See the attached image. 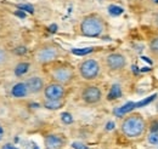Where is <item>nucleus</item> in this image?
Segmentation results:
<instances>
[{
    "instance_id": "nucleus-1",
    "label": "nucleus",
    "mask_w": 158,
    "mask_h": 149,
    "mask_svg": "<svg viewBox=\"0 0 158 149\" xmlns=\"http://www.w3.org/2000/svg\"><path fill=\"white\" fill-rule=\"evenodd\" d=\"M105 22L103 19L96 16V15H90L81 21L80 23V32L83 35L90 38L99 37L105 30Z\"/></svg>"
},
{
    "instance_id": "nucleus-2",
    "label": "nucleus",
    "mask_w": 158,
    "mask_h": 149,
    "mask_svg": "<svg viewBox=\"0 0 158 149\" xmlns=\"http://www.w3.org/2000/svg\"><path fill=\"white\" fill-rule=\"evenodd\" d=\"M122 131L129 138L139 137L145 131V120L138 114L130 115L122 123Z\"/></svg>"
},
{
    "instance_id": "nucleus-3",
    "label": "nucleus",
    "mask_w": 158,
    "mask_h": 149,
    "mask_svg": "<svg viewBox=\"0 0 158 149\" xmlns=\"http://www.w3.org/2000/svg\"><path fill=\"white\" fill-rule=\"evenodd\" d=\"M79 73L85 80H94L100 74V64L95 59H85L79 66Z\"/></svg>"
},
{
    "instance_id": "nucleus-4",
    "label": "nucleus",
    "mask_w": 158,
    "mask_h": 149,
    "mask_svg": "<svg viewBox=\"0 0 158 149\" xmlns=\"http://www.w3.org/2000/svg\"><path fill=\"white\" fill-rule=\"evenodd\" d=\"M59 49H56L54 46H44L37 51L35 59L39 63H50V62L55 61L59 57Z\"/></svg>"
},
{
    "instance_id": "nucleus-5",
    "label": "nucleus",
    "mask_w": 158,
    "mask_h": 149,
    "mask_svg": "<svg viewBox=\"0 0 158 149\" xmlns=\"http://www.w3.org/2000/svg\"><path fill=\"white\" fill-rule=\"evenodd\" d=\"M44 95L48 101H61L64 96V87L59 83L49 84L44 87Z\"/></svg>"
},
{
    "instance_id": "nucleus-6",
    "label": "nucleus",
    "mask_w": 158,
    "mask_h": 149,
    "mask_svg": "<svg viewBox=\"0 0 158 149\" xmlns=\"http://www.w3.org/2000/svg\"><path fill=\"white\" fill-rule=\"evenodd\" d=\"M51 76L56 83H59L61 85H64V84H68L72 81L73 70L68 67H59L51 72Z\"/></svg>"
},
{
    "instance_id": "nucleus-7",
    "label": "nucleus",
    "mask_w": 158,
    "mask_h": 149,
    "mask_svg": "<svg viewBox=\"0 0 158 149\" xmlns=\"http://www.w3.org/2000/svg\"><path fill=\"white\" fill-rule=\"evenodd\" d=\"M102 97V93H101V90L96 86H88L83 90L81 92V98L85 103L88 104H95L98 103Z\"/></svg>"
},
{
    "instance_id": "nucleus-8",
    "label": "nucleus",
    "mask_w": 158,
    "mask_h": 149,
    "mask_svg": "<svg viewBox=\"0 0 158 149\" xmlns=\"http://www.w3.org/2000/svg\"><path fill=\"white\" fill-rule=\"evenodd\" d=\"M106 63L111 70H120L127 66V59L120 54H111L106 58Z\"/></svg>"
},
{
    "instance_id": "nucleus-9",
    "label": "nucleus",
    "mask_w": 158,
    "mask_h": 149,
    "mask_svg": "<svg viewBox=\"0 0 158 149\" xmlns=\"http://www.w3.org/2000/svg\"><path fill=\"white\" fill-rule=\"evenodd\" d=\"M26 85L29 93H39L44 89V81L40 76H31L26 80Z\"/></svg>"
},
{
    "instance_id": "nucleus-10",
    "label": "nucleus",
    "mask_w": 158,
    "mask_h": 149,
    "mask_svg": "<svg viewBox=\"0 0 158 149\" xmlns=\"http://www.w3.org/2000/svg\"><path fill=\"white\" fill-rule=\"evenodd\" d=\"M63 143V138L59 135H49L45 137V149H61Z\"/></svg>"
},
{
    "instance_id": "nucleus-11",
    "label": "nucleus",
    "mask_w": 158,
    "mask_h": 149,
    "mask_svg": "<svg viewBox=\"0 0 158 149\" xmlns=\"http://www.w3.org/2000/svg\"><path fill=\"white\" fill-rule=\"evenodd\" d=\"M28 93H29V91H28V87H27L26 83H19V84H16L12 87V90H11V95L15 98H23Z\"/></svg>"
},
{
    "instance_id": "nucleus-12",
    "label": "nucleus",
    "mask_w": 158,
    "mask_h": 149,
    "mask_svg": "<svg viewBox=\"0 0 158 149\" xmlns=\"http://www.w3.org/2000/svg\"><path fill=\"white\" fill-rule=\"evenodd\" d=\"M119 97H122V89L119 85H113L108 93V99H117Z\"/></svg>"
},
{
    "instance_id": "nucleus-13",
    "label": "nucleus",
    "mask_w": 158,
    "mask_h": 149,
    "mask_svg": "<svg viewBox=\"0 0 158 149\" xmlns=\"http://www.w3.org/2000/svg\"><path fill=\"white\" fill-rule=\"evenodd\" d=\"M135 108V103H133V102H129V103H127L125 106H123L122 108H119L116 111V114L118 115V116H122L123 114H125V113H129L130 111H133Z\"/></svg>"
},
{
    "instance_id": "nucleus-14",
    "label": "nucleus",
    "mask_w": 158,
    "mask_h": 149,
    "mask_svg": "<svg viewBox=\"0 0 158 149\" xmlns=\"http://www.w3.org/2000/svg\"><path fill=\"white\" fill-rule=\"evenodd\" d=\"M7 61H9L7 50L4 49V47H0V69L4 68V67L7 64Z\"/></svg>"
},
{
    "instance_id": "nucleus-15",
    "label": "nucleus",
    "mask_w": 158,
    "mask_h": 149,
    "mask_svg": "<svg viewBox=\"0 0 158 149\" xmlns=\"http://www.w3.org/2000/svg\"><path fill=\"white\" fill-rule=\"evenodd\" d=\"M28 68H29V64H28V63H20V64H17V67L15 68V74L17 75V76H21V75L26 74L27 70H28Z\"/></svg>"
},
{
    "instance_id": "nucleus-16",
    "label": "nucleus",
    "mask_w": 158,
    "mask_h": 149,
    "mask_svg": "<svg viewBox=\"0 0 158 149\" xmlns=\"http://www.w3.org/2000/svg\"><path fill=\"white\" fill-rule=\"evenodd\" d=\"M61 104H62L61 101H48L46 99V102H45V107L49 109H59Z\"/></svg>"
},
{
    "instance_id": "nucleus-17",
    "label": "nucleus",
    "mask_w": 158,
    "mask_h": 149,
    "mask_svg": "<svg viewBox=\"0 0 158 149\" xmlns=\"http://www.w3.org/2000/svg\"><path fill=\"white\" fill-rule=\"evenodd\" d=\"M108 11H110V14L113 15V16H119V15L123 14V9H122L120 6H116V5H111V6L108 7Z\"/></svg>"
},
{
    "instance_id": "nucleus-18",
    "label": "nucleus",
    "mask_w": 158,
    "mask_h": 149,
    "mask_svg": "<svg viewBox=\"0 0 158 149\" xmlns=\"http://www.w3.org/2000/svg\"><path fill=\"white\" fill-rule=\"evenodd\" d=\"M156 96H157V95H152V96L147 97L146 99H142V101H140V102H138V103H135V108H140V107H143V106L148 104L150 102H152V101L156 98Z\"/></svg>"
},
{
    "instance_id": "nucleus-19",
    "label": "nucleus",
    "mask_w": 158,
    "mask_h": 149,
    "mask_svg": "<svg viewBox=\"0 0 158 149\" xmlns=\"http://www.w3.org/2000/svg\"><path fill=\"white\" fill-rule=\"evenodd\" d=\"M91 51H93L91 47H86V49H74V50H72V52H73L74 55H79V56L88 55V54H90Z\"/></svg>"
},
{
    "instance_id": "nucleus-20",
    "label": "nucleus",
    "mask_w": 158,
    "mask_h": 149,
    "mask_svg": "<svg viewBox=\"0 0 158 149\" xmlns=\"http://www.w3.org/2000/svg\"><path fill=\"white\" fill-rule=\"evenodd\" d=\"M61 120L64 123V124H72L73 123V116L69 114V113H62L61 114Z\"/></svg>"
},
{
    "instance_id": "nucleus-21",
    "label": "nucleus",
    "mask_w": 158,
    "mask_h": 149,
    "mask_svg": "<svg viewBox=\"0 0 158 149\" xmlns=\"http://www.w3.org/2000/svg\"><path fill=\"white\" fill-rule=\"evenodd\" d=\"M150 49H151V51H152L153 54H157L158 55V37L155 38V39L150 42Z\"/></svg>"
},
{
    "instance_id": "nucleus-22",
    "label": "nucleus",
    "mask_w": 158,
    "mask_h": 149,
    "mask_svg": "<svg viewBox=\"0 0 158 149\" xmlns=\"http://www.w3.org/2000/svg\"><path fill=\"white\" fill-rule=\"evenodd\" d=\"M148 142L151 144H158V132H152L150 136H148Z\"/></svg>"
},
{
    "instance_id": "nucleus-23",
    "label": "nucleus",
    "mask_w": 158,
    "mask_h": 149,
    "mask_svg": "<svg viewBox=\"0 0 158 149\" xmlns=\"http://www.w3.org/2000/svg\"><path fill=\"white\" fill-rule=\"evenodd\" d=\"M20 7L27 10V11H29V12H33V6H31V5H21Z\"/></svg>"
},
{
    "instance_id": "nucleus-24",
    "label": "nucleus",
    "mask_w": 158,
    "mask_h": 149,
    "mask_svg": "<svg viewBox=\"0 0 158 149\" xmlns=\"http://www.w3.org/2000/svg\"><path fill=\"white\" fill-rule=\"evenodd\" d=\"M158 130V121H155V123H152V125H151V131L152 132H156Z\"/></svg>"
},
{
    "instance_id": "nucleus-25",
    "label": "nucleus",
    "mask_w": 158,
    "mask_h": 149,
    "mask_svg": "<svg viewBox=\"0 0 158 149\" xmlns=\"http://www.w3.org/2000/svg\"><path fill=\"white\" fill-rule=\"evenodd\" d=\"M4 135H5V130H4V126L0 124V141L4 138Z\"/></svg>"
},
{
    "instance_id": "nucleus-26",
    "label": "nucleus",
    "mask_w": 158,
    "mask_h": 149,
    "mask_svg": "<svg viewBox=\"0 0 158 149\" xmlns=\"http://www.w3.org/2000/svg\"><path fill=\"white\" fill-rule=\"evenodd\" d=\"M73 148H77V149H85V147L83 144H79V143H74L73 144Z\"/></svg>"
},
{
    "instance_id": "nucleus-27",
    "label": "nucleus",
    "mask_w": 158,
    "mask_h": 149,
    "mask_svg": "<svg viewBox=\"0 0 158 149\" xmlns=\"http://www.w3.org/2000/svg\"><path fill=\"white\" fill-rule=\"evenodd\" d=\"M114 129V123H108L107 124V130H112Z\"/></svg>"
},
{
    "instance_id": "nucleus-28",
    "label": "nucleus",
    "mask_w": 158,
    "mask_h": 149,
    "mask_svg": "<svg viewBox=\"0 0 158 149\" xmlns=\"http://www.w3.org/2000/svg\"><path fill=\"white\" fill-rule=\"evenodd\" d=\"M2 149H16L14 146H11V144H6V146H4V148Z\"/></svg>"
},
{
    "instance_id": "nucleus-29",
    "label": "nucleus",
    "mask_w": 158,
    "mask_h": 149,
    "mask_svg": "<svg viewBox=\"0 0 158 149\" xmlns=\"http://www.w3.org/2000/svg\"><path fill=\"white\" fill-rule=\"evenodd\" d=\"M55 28H56V26H51V27H50V30H51V32H55V30H56Z\"/></svg>"
},
{
    "instance_id": "nucleus-30",
    "label": "nucleus",
    "mask_w": 158,
    "mask_h": 149,
    "mask_svg": "<svg viewBox=\"0 0 158 149\" xmlns=\"http://www.w3.org/2000/svg\"><path fill=\"white\" fill-rule=\"evenodd\" d=\"M156 21H157V22H158V15H157V16H156Z\"/></svg>"
},
{
    "instance_id": "nucleus-31",
    "label": "nucleus",
    "mask_w": 158,
    "mask_h": 149,
    "mask_svg": "<svg viewBox=\"0 0 158 149\" xmlns=\"http://www.w3.org/2000/svg\"><path fill=\"white\" fill-rule=\"evenodd\" d=\"M153 1H155V2H157V4H158V0H153Z\"/></svg>"
}]
</instances>
